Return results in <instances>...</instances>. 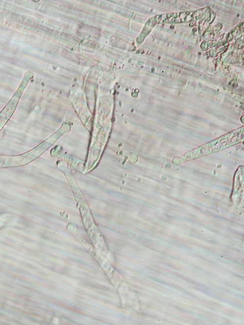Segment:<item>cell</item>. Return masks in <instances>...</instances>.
I'll list each match as a JSON object with an SVG mask.
<instances>
[{
    "mask_svg": "<svg viewBox=\"0 0 244 325\" xmlns=\"http://www.w3.org/2000/svg\"><path fill=\"white\" fill-rule=\"evenodd\" d=\"M33 78V74L31 72H27L24 75V78L21 82L20 86L13 95L12 98L7 103L6 106L0 112V131L9 120L14 113L22 92L26 87L30 80Z\"/></svg>",
    "mask_w": 244,
    "mask_h": 325,
    "instance_id": "6da1fadb",
    "label": "cell"
}]
</instances>
